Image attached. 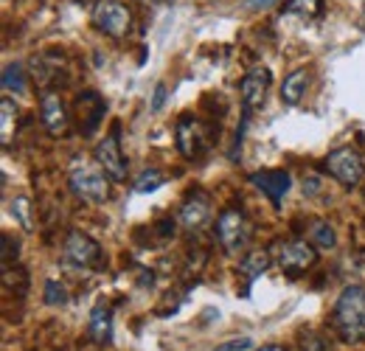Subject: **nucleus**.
I'll list each match as a JSON object with an SVG mask.
<instances>
[{
	"label": "nucleus",
	"instance_id": "29",
	"mask_svg": "<svg viewBox=\"0 0 365 351\" xmlns=\"http://www.w3.org/2000/svg\"><path fill=\"white\" fill-rule=\"evenodd\" d=\"M363 11H365V9H363Z\"/></svg>",
	"mask_w": 365,
	"mask_h": 351
},
{
	"label": "nucleus",
	"instance_id": "18",
	"mask_svg": "<svg viewBox=\"0 0 365 351\" xmlns=\"http://www.w3.org/2000/svg\"><path fill=\"white\" fill-rule=\"evenodd\" d=\"M307 239H309V242H312L318 250H331V248L337 245L334 228H331L329 222H323V220L309 222V228H307Z\"/></svg>",
	"mask_w": 365,
	"mask_h": 351
},
{
	"label": "nucleus",
	"instance_id": "1",
	"mask_svg": "<svg viewBox=\"0 0 365 351\" xmlns=\"http://www.w3.org/2000/svg\"><path fill=\"white\" fill-rule=\"evenodd\" d=\"M331 326L337 337L349 346H357L365 340V287L351 284L346 287L331 309Z\"/></svg>",
	"mask_w": 365,
	"mask_h": 351
},
{
	"label": "nucleus",
	"instance_id": "4",
	"mask_svg": "<svg viewBox=\"0 0 365 351\" xmlns=\"http://www.w3.org/2000/svg\"><path fill=\"white\" fill-rule=\"evenodd\" d=\"M273 259L281 273L287 275H301L318 262V248L304 236V239H287V242H275Z\"/></svg>",
	"mask_w": 365,
	"mask_h": 351
},
{
	"label": "nucleus",
	"instance_id": "27",
	"mask_svg": "<svg viewBox=\"0 0 365 351\" xmlns=\"http://www.w3.org/2000/svg\"><path fill=\"white\" fill-rule=\"evenodd\" d=\"M270 6H275V0H250L247 3V9H270Z\"/></svg>",
	"mask_w": 365,
	"mask_h": 351
},
{
	"label": "nucleus",
	"instance_id": "8",
	"mask_svg": "<svg viewBox=\"0 0 365 351\" xmlns=\"http://www.w3.org/2000/svg\"><path fill=\"white\" fill-rule=\"evenodd\" d=\"M93 158H96V163L110 175L113 183H124V180H127V158H124V152H121V141H118L115 132H110V135H104V138L98 141Z\"/></svg>",
	"mask_w": 365,
	"mask_h": 351
},
{
	"label": "nucleus",
	"instance_id": "10",
	"mask_svg": "<svg viewBox=\"0 0 365 351\" xmlns=\"http://www.w3.org/2000/svg\"><path fill=\"white\" fill-rule=\"evenodd\" d=\"M178 149L185 161H197L208 149V132L194 116H182L178 121Z\"/></svg>",
	"mask_w": 365,
	"mask_h": 351
},
{
	"label": "nucleus",
	"instance_id": "7",
	"mask_svg": "<svg viewBox=\"0 0 365 351\" xmlns=\"http://www.w3.org/2000/svg\"><path fill=\"white\" fill-rule=\"evenodd\" d=\"M270 85H273V73H270V68H264V65H256V68H250V71L245 73V79H242V85H239V96H242V107H245L247 116H250L253 110H262V107H264Z\"/></svg>",
	"mask_w": 365,
	"mask_h": 351
},
{
	"label": "nucleus",
	"instance_id": "26",
	"mask_svg": "<svg viewBox=\"0 0 365 351\" xmlns=\"http://www.w3.org/2000/svg\"><path fill=\"white\" fill-rule=\"evenodd\" d=\"M166 96H169V90H166V85L160 82V85L155 88V96H152L149 110H152V113H160V110H163V104H166Z\"/></svg>",
	"mask_w": 365,
	"mask_h": 351
},
{
	"label": "nucleus",
	"instance_id": "13",
	"mask_svg": "<svg viewBox=\"0 0 365 351\" xmlns=\"http://www.w3.org/2000/svg\"><path fill=\"white\" fill-rule=\"evenodd\" d=\"M104 110H107V104H104V98L96 90H85L76 98V116H79V130H82V135H91L101 124Z\"/></svg>",
	"mask_w": 365,
	"mask_h": 351
},
{
	"label": "nucleus",
	"instance_id": "15",
	"mask_svg": "<svg viewBox=\"0 0 365 351\" xmlns=\"http://www.w3.org/2000/svg\"><path fill=\"white\" fill-rule=\"evenodd\" d=\"M270 262H273V256L267 250H250V253H245V259L239 262V275L245 278V295L270 270Z\"/></svg>",
	"mask_w": 365,
	"mask_h": 351
},
{
	"label": "nucleus",
	"instance_id": "5",
	"mask_svg": "<svg viewBox=\"0 0 365 351\" xmlns=\"http://www.w3.org/2000/svg\"><path fill=\"white\" fill-rule=\"evenodd\" d=\"M323 169L326 175H331L340 185L346 188H357L365 180V161L363 155L351 146H340V149H331L323 161Z\"/></svg>",
	"mask_w": 365,
	"mask_h": 351
},
{
	"label": "nucleus",
	"instance_id": "11",
	"mask_svg": "<svg viewBox=\"0 0 365 351\" xmlns=\"http://www.w3.org/2000/svg\"><path fill=\"white\" fill-rule=\"evenodd\" d=\"M180 225L188 233H200L211 220V197L205 191H191L180 205Z\"/></svg>",
	"mask_w": 365,
	"mask_h": 351
},
{
	"label": "nucleus",
	"instance_id": "20",
	"mask_svg": "<svg viewBox=\"0 0 365 351\" xmlns=\"http://www.w3.org/2000/svg\"><path fill=\"white\" fill-rule=\"evenodd\" d=\"M0 118H3V124H0V141L6 146L11 141V135H14V124H17V104L11 98H3L0 101Z\"/></svg>",
	"mask_w": 365,
	"mask_h": 351
},
{
	"label": "nucleus",
	"instance_id": "28",
	"mask_svg": "<svg viewBox=\"0 0 365 351\" xmlns=\"http://www.w3.org/2000/svg\"><path fill=\"white\" fill-rule=\"evenodd\" d=\"M259 351H287V349H284V346H275L273 343V346H262Z\"/></svg>",
	"mask_w": 365,
	"mask_h": 351
},
{
	"label": "nucleus",
	"instance_id": "25",
	"mask_svg": "<svg viewBox=\"0 0 365 351\" xmlns=\"http://www.w3.org/2000/svg\"><path fill=\"white\" fill-rule=\"evenodd\" d=\"M247 349H253V340L250 337H233L228 343H220L214 351H247Z\"/></svg>",
	"mask_w": 365,
	"mask_h": 351
},
{
	"label": "nucleus",
	"instance_id": "17",
	"mask_svg": "<svg viewBox=\"0 0 365 351\" xmlns=\"http://www.w3.org/2000/svg\"><path fill=\"white\" fill-rule=\"evenodd\" d=\"M307 90H309V73H307V68H298V71H292L284 79V85H281V101L284 104H298L307 96Z\"/></svg>",
	"mask_w": 365,
	"mask_h": 351
},
{
	"label": "nucleus",
	"instance_id": "9",
	"mask_svg": "<svg viewBox=\"0 0 365 351\" xmlns=\"http://www.w3.org/2000/svg\"><path fill=\"white\" fill-rule=\"evenodd\" d=\"M98 259H101V248H98V242L93 236L82 233V230L68 233V239H65V262L71 264V267L88 270Z\"/></svg>",
	"mask_w": 365,
	"mask_h": 351
},
{
	"label": "nucleus",
	"instance_id": "14",
	"mask_svg": "<svg viewBox=\"0 0 365 351\" xmlns=\"http://www.w3.org/2000/svg\"><path fill=\"white\" fill-rule=\"evenodd\" d=\"M250 180H253V185H256L262 194L270 197L273 205H281L284 194H287L289 185H292V177L287 175L284 169H264V172H256Z\"/></svg>",
	"mask_w": 365,
	"mask_h": 351
},
{
	"label": "nucleus",
	"instance_id": "24",
	"mask_svg": "<svg viewBox=\"0 0 365 351\" xmlns=\"http://www.w3.org/2000/svg\"><path fill=\"white\" fill-rule=\"evenodd\" d=\"M11 214L20 220V225H23L26 230H31V220H29V200H26V197L11 200Z\"/></svg>",
	"mask_w": 365,
	"mask_h": 351
},
{
	"label": "nucleus",
	"instance_id": "2",
	"mask_svg": "<svg viewBox=\"0 0 365 351\" xmlns=\"http://www.w3.org/2000/svg\"><path fill=\"white\" fill-rule=\"evenodd\" d=\"M68 183H71V191L82 200V203H91V205H104L110 200V175L93 163L88 158L76 155L71 161V172H68Z\"/></svg>",
	"mask_w": 365,
	"mask_h": 351
},
{
	"label": "nucleus",
	"instance_id": "19",
	"mask_svg": "<svg viewBox=\"0 0 365 351\" xmlns=\"http://www.w3.org/2000/svg\"><path fill=\"white\" fill-rule=\"evenodd\" d=\"M3 90L6 93H14V96H20V93H26V71H23V65H17V62H11V65H6L3 68Z\"/></svg>",
	"mask_w": 365,
	"mask_h": 351
},
{
	"label": "nucleus",
	"instance_id": "3",
	"mask_svg": "<svg viewBox=\"0 0 365 351\" xmlns=\"http://www.w3.org/2000/svg\"><path fill=\"white\" fill-rule=\"evenodd\" d=\"M217 242L220 248L228 253V256H236V253H245L250 239H253V225L245 217V211L239 208H225L220 217H217Z\"/></svg>",
	"mask_w": 365,
	"mask_h": 351
},
{
	"label": "nucleus",
	"instance_id": "6",
	"mask_svg": "<svg viewBox=\"0 0 365 351\" xmlns=\"http://www.w3.org/2000/svg\"><path fill=\"white\" fill-rule=\"evenodd\" d=\"M93 23L101 34L113 40H124L133 31V11L118 0H98L93 6Z\"/></svg>",
	"mask_w": 365,
	"mask_h": 351
},
{
	"label": "nucleus",
	"instance_id": "22",
	"mask_svg": "<svg viewBox=\"0 0 365 351\" xmlns=\"http://www.w3.org/2000/svg\"><path fill=\"white\" fill-rule=\"evenodd\" d=\"M48 307H65L68 304V287L62 281H46V292H43Z\"/></svg>",
	"mask_w": 365,
	"mask_h": 351
},
{
	"label": "nucleus",
	"instance_id": "21",
	"mask_svg": "<svg viewBox=\"0 0 365 351\" xmlns=\"http://www.w3.org/2000/svg\"><path fill=\"white\" fill-rule=\"evenodd\" d=\"M287 14H298V17H307V20H315L323 14V0H289L284 6Z\"/></svg>",
	"mask_w": 365,
	"mask_h": 351
},
{
	"label": "nucleus",
	"instance_id": "12",
	"mask_svg": "<svg viewBox=\"0 0 365 351\" xmlns=\"http://www.w3.org/2000/svg\"><path fill=\"white\" fill-rule=\"evenodd\" d=\"M40 118H43V127H46L53 138H65L68 127H71V118H68V110H65V101L59 98V93L46 90L40 96Z\"/></svg>",
	"mask_w": 365,
	"mask_h": 351
},
{
	"label": "nucleus",
	"instance_id": "16",
	"mask_svg": "<svg viewBox=\"0 0 365 351\" xmlns=\"http://www.w3.org/2000/svg\"><path fill=\"white\" fill-rule=\"evenodd\" d=\"M88 335H91L93 343L98 346H107L113 340V312L107 307H93L91 317H88Z\"/></svg>",
	"mask_w": 365,
	"mask_h": 351
},
{
	"label": "nucleus",
	"instance_id": "23",
	"mask_svg": "<svg viewBox=\"0 0 365 351\" xmlns=\"http://www.w3.org/2000/svg\"><path fill=\"white\" fill-rule=\"evenodd\" d=\"M163 185V172H158V169H143L135 180V191L138 194H146V191H155V188H160Z\"/></svg>",
	"mask_w": 365,
	"mask_h": 351
}]
</instances>
